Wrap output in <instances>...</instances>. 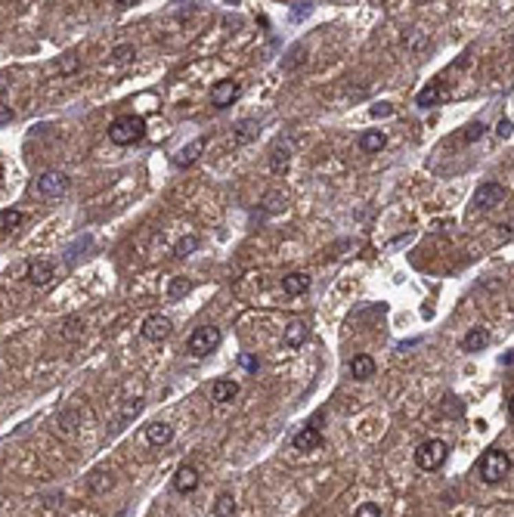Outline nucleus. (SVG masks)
<instances>
[{"label":"nucleus","instance_id":"obj_1","mask_svg":"<svg viewBox=\"0 0 514 517\" xmlns=\"http://www.w3.org/2000/svg\"><path fill=\"white\" fill-rule=\"evenodd\" d=\"M146 137V121L140 115H118L109 124V140L115 146H133Z\"/></svg>","mask_w":514,"mask_h":517},{"label":"nucleus","instance_id":"obj_2","mask_svg":"<svg viewBox=\"0 0 514 517\" xmlns=\"http://www.w3.org/2000/svg\"><path fill=\"white\" fill-rule=\"evenodd\" d=\"M446 461H449V443L440 440V437H427L415 449V465L421 471H440Z\"/></svg>","mask_w":514,"mask_h":517},{"label":"nucleus","instance_id":"obj_3","mask_svg":"<svg viewBox=\"0 0 514 517\" xmlns=\"http://www.w3.org/2000/svg\"><path fill=\"white\" fill-rule=\"evenodd\" d=\"M508 471H511V459H508V452H502V449H486V452L480 455V461H477V474H480L483 483H502V480L508 477Z\"/></svg>","mask_w":514,"mask_h":517},{"label":"nucleus","instance_id":"obj_4","mask_svg":"<svg viewBox=\"0 0 514 517\" xmlns=\"http://www.w3.org/2000/svg\"><path fill=\"white\" fill-rule=\"evenodd\" d=\"M220 344H223V331L217 329V325H198V329H192L189 341H186V350H189V356L202 360V356L214 353Z\"/></svg>","mask_w":514,"mask_h":517},{"label":"nucleus","instance_id":"obj_5","mask_svg":"<svg viewBox=\"0 0 514 517\" xmlns=\"http://www.w3.org/2000/svg\"><path fill=\"white\" fill-rule=\"evenodd\" d=\"M140 331H142V338H146V341L161 344V341H167V338L173 335V322L164 316V313H149V316L142 319Z\"/></svg>","mask_w":514,"mask_h":517},{"label":"nucleus","instance_id":"obj_6","mask_svg":"<svg viewBox=\"0 0 514 517\" xmlns=\"http://www.w3.org/2000/svg\"><path fill=\"white\" fill-rule=\"evenodd\" d=\"M505 186L502 183H495V180H489V183H480L477 186V192H474V208L477 211H493V208H499L502 201H505Z\"/></svg>","mask_w":514,"mask_h":517},{"label":"nucleus","instance_id":"obj_7","mask_svg":"<svg viewBox=\"0 0 514 517\" xmlns=\"http://www.w3.org/2000/svg\"><path fill=\"white\" fill-rule=\"evenodd\" d=\"M239 94H242V84L233 81V78H223V81H217L214 87H211L208 96H211V106L214 109H226L239 100Z\"/></svg>","mask_w":514,"mask_h":517},{"label":"nucleus","instance_id":"obj_8","mask_svg":"<svg viewBox=\"0 0 514 517\" xmlns=\"http://www.w3.org/2000/svg\"><path fill=\"white\" fill-rule=\"evenodd\" d=\"M65 189H68V177L62 174V170H43V174L37 177V192H41L43 199H59Z\"/></svg>","mask_w":514,"mask_h":517},{"label":"nucleus","instance_id":"obj_9","mask_svg":"<svg viewBox=\"0 0 514 517\" xmlns=\"http://www.w3.org/2000/svg\"><path fill=\"white\" fill-rule=\"evenodd\" d=\"M28 282L34 288H47L50 282L56 279V263L53 261H47V257H37V261H31L28 263Z\"/></svg>","mask_w":514,"mask_h":517},{"label":"nucleus","instance_id":"obj_10","mask_svg":"<svg viewBox=\"0 0 514 517\" xmlns=\"http://www.w3.org/2000/svg\"><path fill=\"white\" fill-rule=\"evenodd\" d=\"M198 483H202V477H198V468L195 465H180L177 471H173V490H177L180 496H189V492H195Z\"/></svg>","mask_w":514,"mask_h":517},{"label":"nucleus","instance_id":"obj_11","mask_svg":"<svg viewBox=\"0 0 514 517\" xmlns=\"http://www.w3.org/2000/svg\"><path fill=\"white\" fill-rule=\"evenodd\" d=\"M291 446H295L297 452H313V449H319V446H322V434H319V428H313V424L301 428L295 437H291Z\"/></svg>","mask_w":514,"mask_h":517},{"label":"nucleus","instance_id":"obj_12","mask_svg":"<svg viewBox=\"0 0 514 517\" xmlns=\"http://www.w3.org/2000/svg\"><path fill=\"white\" fill-rule=\"evenodd\" d=\"M307 335H310V329H307L303 319H291V322L282 329V341H285V347H291V350L303 347V344H307Z\"/></svg>","mask_w":514,"mask_h":517},{"label":"nucleus","instance_id":"obj_13","mask_svg":"<svg viewBox=\"0 0 514 517\" xmlns=\"http://www.w3.org/2000/svg\"><path fill=\"white\" fill-rule=\"evenodd\" d=\"M111 486H115V474H111L109 468H93L90 477H87V490H90L93 496H105Z\"/></svg>","mask_w":514,"mask_h":517},{"label":"nucleus","instance_id":"obj_14","mask_svg":"<svg viewBox=\"0 0 514 517\" xmlns=\"http://www.w3.org/2000/svg\"><path fill=\"white\" fill-rule=\"evenodd\" d=\"M204 146H208V137H195L192 143H186L183 149L177 152V168H189V164H195L198 158H202Z\"/></svg>","mask_w":514,"mask_h":517},{"label":"nucleus","instance_id":"obj_15","mask_svg":"<svg viewBox=\"0 0 514 517\" xmlns=\"http://www.w3.org/2000/svg\"><path fill=\"white\" fill-rule=\"evenodd\" d=\"M235 397H239V381L217 378L214 384H211V399H214V403H233Z\"/></svg>","mask_w":514,"mask_h":517},{"label":"nucleus","instance_id":"obj_16","mask_svg":"<svg viewBox=\"0 0 514 517\" xmlns=\"http://www.w3.org/2000/svg\"><path fill=\"white\" fill-rule=\"evenodd\" d=\"M288 162H291V146L276 140V146L270 149V174H285L288 170Z\"/></svg>","mask_w":514,"mask_h":517},{"label":"nucleus","instance_id":"obj_17","mask_svg":"<svg viewBox=\"0 0 514 517\" xmlns=\"http://www.w3.org/2000/svg\"><path fill=\"white\" fill-rule=\"evenodd\" d=\"M446 96H449V90H446V84H443V81H433V84H427V87L421 90V94H418V100H415V102H418L421 109H431V106H440V102H443Z\"/></svg>","mask_w":514,"mask_h":517},{"label":"nucleus","instance_id":"obj_18","mask_svg":"<svg viewBox=\"0 0 514 517\" xmlns=\"http://www.w3.org/2000/svg\"><path fill=\"white\" fill-rule=\"evenodd\" d=\"M347 368H350V375H353V378H356V381H369V378H375V360H372V356L369 353H356V356H353V360H350V366H347Z\"/></svg>","mask_w":514,"mask_h":517},{"label":"nucleus","instance_id":"obj_19","mask_svg":"<svg viewBox=\"0 0 514 517\" xmlns=\"http://www.w3.org/2000/svg\"><path fill=\"white\" fill-rule=\"evenodd\" d=\"M81 428V412L78 409H65L56 415V434L59 437H74Z\"/></svg>","mask_w":514,"mask_h":517},{"label":"nucleus","instance_id":"obj_20","mask_svg":"<svg viewBox=\"0 0 514 517\" xmlns=\"http://www.w3.org/2000/svg\"><path fill=\"white\" fill-rule=\"evenodd\" d=\"M282 292L288 298H301V294L310 292V276L307 273H288L282 276Z\"/></svg>","mask_w":514,"mask_h":517},{"label":"nucleus","instance_id":"obj_21","mask_svg":"<svg viewBox=\"0 0 514 517\" xmlns=\"http://www.w3.org/2000/svg\"><path fill=\"white\" fill-rule=\"evenodd\" d=\"M146 440H149V446H167V443L173 440V428L167 421H152L146 428Z\"/></svg>","mask_w":514,"mask_h":517},{"label":"nucleus","instance_id":"obj_22","mask_svg":"<svg viewBox=\"0 0 514 517\" xmlns=\"http://www.w3.org/2000/svg\"><path fill=\"white\" fill-rule=\"evenodd\" d=\"M489 347V331L486 329H468V335L462 338V350L468 353H480V350Z\"/></svg>","mask_w":514,"mask_h":517},{"label":"nucleus","instance_id":"obj_23","mask_svg":"<svg viewBox=\"0 0 514 517\" xmlns=\"http://www.w3.org/2000/svg\"><path fill=\"white\" fill-rule=\"evenodd\" d=\"M257 131H260V124H257L254 118L239 121V124H235V131H233V146H245V143H251V140L257 137Z\"/></svg>","mask_w":514,"mask_h":517},{"label":"nucleus","instance_id":"obj_24","mask_svg":"<svg viewBox=\"0 0 514 517\" xmlns=\"http://www.w3.org/2000/svg\"><path fill=\"white\" fill-rule=\"evenodd\" d=\"M384 143H387V137H384L381 131H365L363 137L356 140L359 152H365V155H372V152H381V149H384Z\"/></svg>","mask_w":514,"mask_h":517},{"label":"nucleus","instance_id":"obj_25","mask_svg":"<svg viewBox=\"0 0 514 517\" xmlns=\"http://www.w3.org/2000/svg\"><path fill=\"white\" fill-rule=\"evenodd\" d=\"M260 205H264V214H282L285 211V195H282V189H270V192L264 195V201H260Z\"/></svg>","mask_w":514,"mask_h":517},{"label":"nucleus","instance_id":"obj_26","mask_svg":"<svg viewBox=\"0 0 514 517\" xmlns=\"http://www.w3.org/2000/svg\"><path fill=\"white\" fill-rule=\"evenodd\" d=\"M214 514L217 517H233L235 514V496L229 490H223L220 496L214 498Z\"/></svg>","mask_w":514,"mask_h":517},{"label":"nucleus","instance_id":"obj_27","mask_svg":"<svg viewBox=\"0 0 514 517\" xmlns=\"http://www.w3.org/2000/svg\"><path fill=\"white\" fill-rule=\"evenodd\" d=\"M25 223V214L16 211V208H6V211H0V232H12L19 230V226Z\"/></svg>","mask_w":514,"mask_h":517},{"label":"nucleus","instance_id":"obj_28","mask_svg":"<svg viewBox=\"0 0 514 517\" xmlns=\"http://www.w3.org/2000/svg\"><path fill=\"white\" fill-rule=\"evenodd\" d=\"M189 292H192V279H186V276H173L171 285H167V298H171V300L186 298Z\"/></svg>","mask_w":514,"mask_h":517},{"label":"nucleus","instance_id":"obj_29","mask_svg":"<svg viewBox=\"0 0 514 517\" xmlns=\"http://www.w3.org/2000/svg\"><path fill=\"white\" fill-rule=\"evenodd\" d=\"M198 245H202V239H198V236H183L177 245H173V257H180V261H183V257L195 254Z\"/></svg>","mask_w":514,"mask_h":517},{"label":"nucleus","instance_id":"obj_30","mask_svg":"<svg viewBox=\"0 0 514 517\" xmlns=\"http://www.w3.org/2000/svg\"><path fill=\"white\" fill-rule=\"evenodd\" d=\"M303 53H307V47H303V44H295V47H291V50H288V56L282 59V72H295L297 65H301L303 59H307V56H303Z\"/></svg>","mask_w":514,"mask_h":517},{"label":"nucleus","instance_id":"obj_31","mask_svg":"<svg viewBox=\"0 0 514 517\" xmlns=\"http://www.w3.org/2000/svg\"><path fill=\"white\" fill-rule=\"evenodd\" d=\"M140 409H142V397L127 399V403H124V412H121V424H127L130 418H136V415H140Z\"/></svg>","mask_w":514,"mask_h":517},{"label":"nucleus","instance_id":"obj_32","mask_svg":"<svg viewBox=\"0 0 514 517\" xmlns=\"http://www.w3.org/2000/svg\"><path fill=\"white\" fill-rule=\"evenodd\" d=\"M483 133H486V124H483V121H474V124L464 127V137L462 140H464V143H477Z\"/></svg>","mask_w":514,"mask_h":517},{"label":"nucleus","instance_id":"obj_33","mask_svg":"<svg viewBox=\"0 0 514 517\" xmlns=\"http://www.w3.org/2000/svg\"><path fill=\"white\" fill-rule=\"evenodd\" d=\"M353 517H381V505H375V502H363L356 508V514Z\"/></svg>","mask_w":514,"mask_h":517},{"label":"nucleus","instance_id":"obj_34","mask_svg":"<svg viewBox=\"0 0 514 517\" xmlns=\"http://www.w3.org/2000/svg\"><path fill=\"white\" fill-rule=\"evenodd\" d=\"M78 65H81V59L74 56V53H65V59L59 63V72L62 75H72V72H78Z\"/></svg>","mask_w":514,"mask_h":517},{"label":"nucleus","instance_id":"obj_35","mask_svg":"<svg viewBox=\"0 0 514 517\" xmlns=\"http://www.w3.org/2000/svg\"><path fill=\"white\" fill-rule=\"evenodd\" d=\"M239 362H242V368H245V372L257 375V368H260V360H257V356H251V353H242V356H239Z\"/></svg>","mask_w":514,"mask_h":517},{"label":"nucleus","instance_id":"obj_36","mask_svg":"<svg viewBox=\"0 0 514 517\" xmlns=\"http://www.w3.org/2000/svg\"><path fill=\"white\" fill-rule=\"evenodd\" d=\"M369 112H372V118H390V115H394V106H390V102H375Z\"/></svg>","mask_w":514,"mask_h":517},{"label":"nucleus","instance_id":"obj_37","mask_svg":"<svg viewBox=\"0 0 514 517\" xmlns=\"http://www.w3.org/2000/svg\"><path fill=\"white\" fill-rule=\"evenodd\" d=\"M130 56H133V47H130V44H121V47L111 50V59H115V63H127Z\"/></svg>","mask_w":514,"mask_h":517},{"label":"nucleus","instance_id":"obj_38","mask_svg":"<svg viewBox=\"0 0 514 517\" xmlns=\"http://www.w3.org/2000/svg\"><path fill=\"white\" fill-rule=\"evenodd\" d=\"M511 131H514L511 118H502L499 124H495V137H499V140H508V137H511Z\"/></svg>","mask_w":514,"mask_h":517},{"label":"nucleus","instance_id":"obj_39","mask_svg":"<svg viewBox=\"0 0 514 517\" xmlns=\"http://www.w3.org/2000/svg\"><path fill=\"white\" fill-rule=\"evenodd\" d=\"M310 10H313V3H291V19H303V16H310Z\"/></svg>","mask_w":514,"mask_h":517},{"label":"nucleus","instance_id":"obj_40","mask_svg":"<svg viewBox=\"0 0 514 517\" xmlns=\"http://www.w3.org/2000/svg\"><path fill=\"white\" fill-rule=\"evenodd\" d=\"M10 121H12V109L6 106V102H0V127L10 124Z\"/></svg>","mask_w":514,"mask_h":517},{"label":"nucleus","instance_id":"obj_41","mask_svg":"<svg viewBox=\"0 0 514 517\" xmlns=\"http://www.w3.org/2000/svg\"><path fill=\"white\" fill-rule=\"evenodd\" d=\"M502 362H505V366H514V353H508V356H502Z\"/></svg>","mask_w":514,"mask_h":517},{"label":"nucleus","instance_id":"obj_42","mask_svg":"<svg viewBox=\"0 0 514 517\" xmlns=\"http://www.w3.org/2000/svg\"><path fill=\"white\" fill-rule=\"evenodd\" d=\"M508 415L514 418V393H511V399H508Z\"/></svg>","mask_w":514,"mask_h":517}]
</instances>
